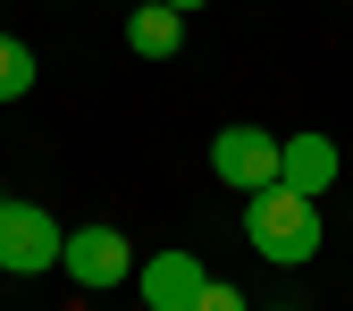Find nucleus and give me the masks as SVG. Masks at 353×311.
<instances>
[{
  "label": "nucleus",
  "instance_id": "nucleus-4",
  "mask_svg": "<svg viewBox=\"0 0 353 311\" xmlns=\"http://www.w3.org/2000/svg\"><path fill=\"white\" fill-rule=\"evenodd\" d=\"M59 270H68L84 294H110V286L135 278V244H126L118 228H76V236L59 244Z\"/></svg>",
  "mask_w": 353,
  "mask_h": 311
},
{
  "label": "nucleus",
  "instance_id": "nucleus-9",
  "mask_svg": "<svg viewBox=\"0 0 353 311\" xmlns=\"http://www.w3.org/2000/svg\"><path fill=\"white\" fill-rule=\"evenodd\" d=\"M194 311H244V294H236V286H219V278H210V286L194 294Z\"/></svg>",
  "mask_w": 353,
  "mask_h": 311
},
{
  "label": "nucleus",
  "instance_id": "nucleus-10",
  "mask_svg": "<svg viewBox=\"0 0 353 311\" xmlns=\"http://www.w3.org/2000/svg\"><path fill=\"white\" fill-rule=\"evenodd\" d=\"M168 9H202V0H168Z\"/></svg>",
  "mask_w": 353,
  "mask_h": 311
},
{
  "label": "nucleus",
  "instance_id": "nucleus-2",
  "mask_svg": "<svg viewBox=\"0 0 353 311\" xmlns=\"http://www.w3.org/2000/svg\"><path fill=\"white\" fill-rule=\"evenodd\" d=\"M59 228H51V210L42 202H0V270L9 278H42V270H59Z\"/></svg>",
  "mask_w": 353,
  "mask_h": 311
},
{
  "label": "nucleus",
  "instance_id": "nucleus-5",
  "mask_svg": "<svg viewBox=\"0 0 353 311\" xmlns=\"http://www.w3.org/2000/svg\"><path fill=\"white\" fill-rule=\"evenodd\" d=\"M210 286V270L194 252H152V261H135V294H143V311H194V294Z\"/></svg>",
  "mask_w": 353,
  "mask_h": 311
},
{
  "label": "nucleus",
  "instance_id": "nucleus-3",
  "mask_svg": "<svg viewBox=\"0 0 353 311\" xmlns=\"http://www.w3.org/2000/svg\"><path fill=\"white\" fill-rule=\"evenodd\" d=\"M210 177L228 194L278 185V135H261V126H219V135H210Z\"/></svg>",
  "mask_w": 353,
  "mask_h": 311
},
{
  "label": "nucleus",
  "instance_id": "nucleus-6",
  "mask_svg": "<svg viewBox=\"0 0 353 311\" xmlns=\"http://www.w3.org/2000/svg\"><path fill=\"white\" fill-rule=\"evenodd\" d=\"M336 168H345V152L328 143V135H278V185H294V194H328L336 185Z\"/></svg>",
  "mask_w": 353,
  "mask_h": 311
},
{
  "label": "nucleus",
  "instance_id": "nucleus-1",
  "mask_svg": "<svg viewBox=\"0 0 353 311\" xmlns=\"http://www.w3.org/2000/svg\"><path fill=\"white\" fill-rule=\"evenodd\" d=\"M244 244L270 261V270H312V252H320V202L294 194V185L244 194Z\"/></svg>",
  "mask_w": 353,
  "mask_h": 311
},
{
  "label": "nucleus",
  "instance_id": "nucleus-8",
  "mask_svg": "<svg viewBox=\"0 0 353 311\" xmlns=\"http://www.w3.org/2000/svg\"><path fill=\"white\" fill-rule=\"evenodd\" d=\"M34 93V51L17 34H0V101H26Z\"/></svg>",
  "mask_w": 353,
  "mask_h": 311
},
{
  "label": "nucleus",
  "instance_id": "nucleus-7",
  "mask_svg": "<svg viewBox=\"0 0 353 311\" xmlns=\"http://www.w3.org/2000/svg\"><path fill=\"white\" fill-rule=\"evenodd\" d=\"M126 51H135V59H176V51H185V9L143 0V9L126 17Z\"/></svg>",
  "mask_w": 353,
  "mask_h": 311
}]
</instances>
